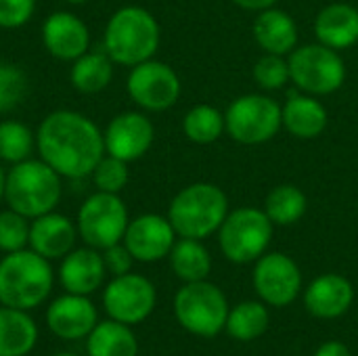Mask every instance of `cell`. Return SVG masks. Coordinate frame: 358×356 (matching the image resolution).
Masks as SVG:
<instances>
[{
    "mask_svg": "<svg viewBox=\"0 0 358 356\" xmlns=\"http://www.w3.org/2000/svg\"><path fill=\"white\" fill-rule=\"evenodd\" d=\"M128 208L117 193L96 191L78 210L76 227L82 241L94 250H107L124 239L128 229Z\"/></svg>",
    "mask_w": 358,
    "mask_h": 356,
    "instance_id": "ba28073f",
    "label": "cell"
},
{
    "mask_svg": "<svg viewBox=\"0 0 358 356\" xmlns=\"http://www.w3.org/2000/svg\"><path fill=\"white\" fill-rule=\"evenodd\" d=\"M38 342V327L27 311L0 308V356H25Z\"/></svg>",
    "mask_w": 358,
    "mask_h": 356,
    "instance_id": "cb8c5ba5",
    "label": "cell"
},
{
    "mask_svg": "<svg viewBox=\"0 0 358 356\" xmlns=\"http://www.w3.org/2000/svg\"><path fill=\"white\" fill-rule=\"evenodd\" d=\"M55 356H78V355H71V353H61V355H55Z\"/></svg>",
    "mask_w": 358,
    "mask_h": 356,
    "instance_id": "b9f144b4",
    "label": "cell"
},
{
    "mask_svg": "<svg viewBox=\"0 0 358 356\" xmlns=\"http://www.w3.org/2000/svg\"><path fill=\"white\" fill-rule=\"evenodd\" d=\"M254 287L264 302L273 306H287L302 290V273L289 256L273 252L258 258L254 269Z\"/></svg>",
    "mask_w": 358,
    "mask_h": 356,
    "instance_id": "4fadbf2b",
    "label": "cell"
},
{
    "mask_svg": "<svg viewBox=\"0 0 358 356\" xmlns=\"http://www.w3.org/2000/svg\"><path fill=\"white\" fill-rule=\"evenodd\" d=\"M315 356H352L350 350L346 348V344L338 342V340H331V342H325L319 346V350L315 353Z\"/></svg>",
    "mask_w": 358,
    "mask_h": 356,
    "instance_id": "74e56055",
    "label": "cell"
},
{
    "mask_svg": "<svg viewBox=\"0 0 358 356\" xmlns=\"http://www.w3.org/2000/svg\"><path fill=\"white\" fill-rule=\"evenodd\" d=\"M273 227L264 210L239 208L227 214L218 229L220 250L235 264L254 262L266 252L273 239Z\"/></svg>",
    "mask_w": 358,
    "mask_h": 356,
    "instance_id": "52a82bcc",
    "label": "cell"
},
{
    "mask_svg": "<svg viewBox=\"0 0 358 356\" xmlns=\"http://www.w3.org/2000/svg\"><path fill=\"white\" fill-rule=\"evenodd\" d=\"M88 356H136L138 342L132 329L120 321H103L88 334Z\"/></svg>",
    "mask_w": 358,
    "mask_h": 356,
    "instance_id": "484cf974",
    "label": "cell"
},
{
    "mask_svg": "<svg viewBox=\"0 0 358 356\" xmlns=\"http://www.w3.org/2000/svg\"><path fill=\"white\" fill-rule=\"evenodd\" d=\"M65 2H69V4H86L88 0H65Z\"/></svg>",
    "mask_w": 358,
    "mask_h": 356,
    "instance_id": "60d3db41",
    "label": "cell"
},
{
    "mask_svg": "<svg viewBox=\"0 0 358 356\" xmlns=\"http://www.w3.org/2000/svg\"><path fill=\"white\" fill-rule=\"evenodd\" d=\"M254 38L262 50L271 55H287L296 48L298 27L292 15L273 6L260 10L258 19L254 21Z\"/></svg>",
    "mask_w": 358,
    "mask_h": 356,
    "instance_id": "7402d4cb",
    "label": "cell"
},
{
    "mask_svg": "<svg viewBox=\"0 0 358 356\" xmlns=\"http://www.w3.org/2000/svg\"><path fill=\"white\" fill-rule=\"evenodd\" d=\"M36 149L63 178L76 180L92 174L105 155L101 128L84 113L57 109L48 113L36 130Z\"/></svg>",
    "mask_w": 358,
    "mask_h": 356,
    "instance_id": "6da1fadb",
    "label": "cell"
},
{
    "mask_svg": "<svg viewBox=\"0 0 358 356\" xmlns=\"http://www.w3.org/2000/svg\"><path fill=\"white\" fill-rule=\"evenodd\" d=\"M92 183L96 187V191L103 193H117L128 185L130 172H128V162L117 159L113 155H103L101 162L96 164V168L92 170Z\"/></svg>",
    "mask_w": 358,
    "mask_h": 356,
    "instance_id": "836d02e7",
    "label": "cell"
},
{
    "mask_svg": "<svg viewBox=\"0 0 358 356\" xmlns=\"http://www.w3.org/2000/svg\"><path fill=\"white\" fill-rule=\"evenodd\" d=\"M126 88L141 109L166 111L180 97V78L168 63L149 59L130 67Z\"/></svg>",
    "mask_w": 358,
    "mask_h": 356,
    "instance_id": "8fae6325",
    "label": "cell"
},
{
    "mask_svg": "<svg viewBox=\"0 0 358 356\" xmlns=\"http://www.w3.org/2000/svg\"><path fill=\"white\" fill-rule=\"evenodd\" d=\"M227 132L241 145H260L271 141L283 126L281 107L264 94H245L235 99L224 113Z\"/></svg>",
    "mask_w": 358,
    "mask_h": 356,
    "instance_id": "30bf717a",
    "label": "cell"
},
{
    "mask_svg": "<svg viewBox=\"0 0 358 356\" xmlns=\"http://www.w3.org/2000/svg\"><path fill=\"white\" fill-rule=\"evenodd\" d=\"M103 46L113 63L134 67L157 52L159 23L147 8L122 6L105 25Z\"/></svg>",
    "mask_w": 358,
    "mask_h": 356,
    "instance_id": "3957f363",
    "label": "cell"
},
{
    "mask_svg": "<svg viewBox=\"0 0 358 356\" xmlns=\"http://www.w3.org/2000/svg\"><path fill=\"white\" fill-rule=\"evenodd\" d=\"M29 218L15 210L0 212V252L10 254L29 245Z\"/></svg>",
    "mask_w": 358,
    "mask_h": 356,
    "instance_id": "d6a6232c",
    "label": "cell"
},
{
    "mask_svg": "<svg viewBox=\"0 0 358 356\" xmlns=\"http://www.w3.org/2000/svg\"><path fill=\"white\" fill-rule=\"evenodd\" d=\"M103 262H105L107 273H111L113 277H120V275H126L132 271L134 258H132L130 250L120 241V243L103 250Z\"/></svg>",
    "mask_w": 358,
    "mask_h": 356,
    "instance_id": "8d00e7d4",
    "label": "cell"
},
{
    "mask_svg": "<svg viewBox=\"0 0 358 356\" xmlns=\"http://www.w3.org/2000/svg\"><path fill=\"white\" fill-rule=\"evenodd\" d=\"M155 128L145 113L138 111H124L107 124L103 132L105 153L113 155L124 162L141 159L153 145Z\"/></svg>",
    "mask_w": 358,
    "mask_h": 356,
    "instance_id": "5bb4252c",
    "label": "cell"
},
{
    "mask_svg": "<svg viewBox=\"0 0 358 356\" xmlns=\"http://www.w3.org/2000/svg\"><path fill=\"white\" fill-rule=\"evenodd\" d=\"M254 80L264 90L283 88L287 84V80H289V63L283 59V55H271V52H266L254 65Z\"/></svg>",
    "mask_w": 358,
    "mask_h": 356,
    "instance_id": "e575fe53",
    "label": "cell"
},
{
    "mask_svg": "<svg viewBox=\"0 0 358 356\" xmlns=\"http://www.w3.org/2000/svg\"><path fill=\"white\" fill-rule=\"evenodd\" d=\"M27 92V76L15 65L0 61V113H8L21 105Z\"/></svg>",
    "mask_w": 358,
    "mask_h": 356,
    "instance_id": "1f68e13d",
    "label": "cell"
},
{
    "mask_svg": "<svg viewBox=\"0 0 358 356\" xmlns=\"http://www.w3.org/2000/svg\"><path fill=\"white\" fill-rule=\"evenodd\" d=\"M155 287L153 283L136 273H126L113 277L103 292L105 313L124 325H136L145 321L155 308Z\"/></svg>",
    "mask_w": 358,
    "mask_h": 356,
    "instance_id": "7c38bea8",
    "label": "cell"
},
{
    "mask_svg": "<svg viewBox=\"0 0 358 356\" xmlns=\"http://www.w3.org/2000/svg\"><path fill=\"white\" fill-rule=\"evenodd\" d=\"M99 315L88 296L67 294L50 302L46 313L48 329L61 340H82L96 327Z\"/></svg>",
    "mask_w": 358,
    "mask_h": 356,
    "instance_id": "e0dca14e",
    "label": "cell"
},
{
    "mask_svg": "<svg viewBox=\"0 0 358 356\" xmlns=\"http://www.w3.org/2000/svg\"><path fill=\"white\" fill-rule=\"evenodd\" d=\"M233 2L248 10H266V8H273L277 0H233Z\"/></svg>",
    "mask_w": 358,
    "mask_h": 356,
    "instance_id": "f35d334b",
    "label": "cell"
},
{
    "mask_svg": "<svg viewBox=\"0 0 358 356\" xmlns=\"http://www.w3.org/2000/svg\"><path fill=\"white\" fill-rule=\"evenodd\" d=\"M52 279L50 262L34 250L10 252L0 260V304L31 311L48 298Z\"/></svg>",
    "mask_w": 358,
    "mask_h": 356,
    "instance_id": "277c9868",
    "label": "cell"
},
{
    "mask_svg": "<svg viewBox=\"0 0 358 356\" xmlns=\"http://www.w3.org/2000/svg\"><path fill=\"white\" fill-rule=\"evenodd\" d=\"M36 10V0H0V27H23Z\"/></svg>",
    "mask_w": 358,
    "mask_h": 356,
    "instance_id": "d590c367",
    "label": "cell"
},
{
    "mask_svg": "<svg viewBox=\"0 0 358 356\" xmlns=\"http://www.w3.org/2000/svg\"><path fill=\"white\" fill-rule=\"evenodd\" d=\"M229 214L227 193L212 183H195L176 193L168 208V220L176 235L206 239L220 229Z\"/></svg>",
    "mask_w": 358,
    "mask_h": 356,
    "instance_id": "5b68a950",
    "label": "cell"
},
{
    "mask_svg": "<svg viewBox=\"0 0 358 356\" xmlns=\"http://www.w3.org/2000/svg\"><path fill=\"white\" fill-rule=\"evenodd\" d=\"M283 126L296 138H317L327 126V109L308 94H294L281 107Z\"/></svg>",
    "mask_w": 358,
    "mask_h": 356,
    "instance_id": "603a6c76",
    "label": "cell"
},
{
    "mask_svg": "<svg viewBox=\"0 0 358 356\" xmlns=\"http://www.w3.org/2000/svg\"><path fill=\"white\" fill-rule=\"evenodd\" d=\"M36 149V132L17 120L0 122V159L8 164H19L31 157Z\"/></svg>",
    "mask_w": 358,
    "mask_h": 356,
    "instance_id": "4dcf8cb0",
    "label": "cell"
},
{
    "mask_svg": "<svg viewBox=\"0 0 358 356\" xmlns=\"http://www.w3.org/2000/svg\"><path fill=\"white\" fill-rule=\"evenodd\" d=\"M61 260L63 262L59 266V281L67 294L90 296L103 285L107 269L101 250H94L90 245L78 250L73 248Z\"/></svg>",
    "mask_w": 358,
    "mask_h": 356,
    "instance_id": "ac0fdd59",
    "label": "cell"
},
{
    "mask_svg": "<svg viewBox=\"0 0 358 356\" xmlns=\"http://www.w3.org/2000/svg\"><path fill=\"white\" fill-rule=\"evenodd\" d=\"M317 40L334 50L348 48L358 42V8L346 2L325 6L315 21Z\"/></svg>",
    "mask_w": 358,
    "mask_h": 356,
    "instance_id": "44dd1931",
    "label": "cell"
},
{
    "mask_svg": "<svg viewBox=\"0 0 358 356\" xmlns=\"http://www.w3.org/2000/svg\"><path fill=\"white\" fill-rule=\"evenodd\" d=\"M42 44L59 61H76L90 48L88 25L69 10H57L42 23Z\"/></svg>",
    "mask_w": 358,
    "mask_h": 356,
    "instance_id": "2e32d148",
    "label": "cell"
},
{
    "mask_svg": "<svg viewBox=\"0 0 358 356\" xmlns=\"http://www.w3.org/2000/svg\"><path fill=\"white\" fill-rule=\"evenodd\" d=\"M289 80L308 94H331L346 80V65L338 50L325 44L294 48L289 59Z\"/></svg>",
    "mask_w": 358,
    "mask_h": 356,
    "instance_id": "9c48e42d",
    "label": "cell"
},
{
    "mask_svg": "<svg viewBox=\"0 0 358 356\" xmlns=\"http://www.w3.org/2000/svg\"><path fill=\"white\" fill-rule=\"evenodd\" d=\"M63 195V176L44 159H23L6 172L4 201L10 210L34 220L52 212Z\"/></svg>",
    "mask_w": 358,
    "mask_h": 356,
    "instance_id": "7a4b0ae2",
    "label": "cell"
},
{
    "mask_svg": "<svg viewBox=\"0 0 358 356\" xmlns=\"http://www.w3.org/2000/svg\"><path fill=\"white\" fill-rule=\"evenodd\" d=\"M352 300H355L352 283L336 273L317 277L304 294V304L308 313L319 319L342 317L350 308Z\"/></svg>",
    "mask_w": 358,
    "mask_h": 356,
    "instance_id": "ffe728a7",
    "label": "cell"
},
{
    "mask_svg": "<svg viewBox=\"0 0 358 356\" xmlns=\"http://www.w3.org/2000/svg\"><path fill=\"white\" fill-rule=\"evenodd\" d=\"M76 239V222L55 210L34 218L29 225V250H34L46 260L65 258L73 250Z\"/></svg>",
    "mask_w": 358,
    "mask_h": 356,
    "instance_id": "d6986e66",
    "label": "cell"
},
{
    "mask_svg": "<svg viewBox=\"0 0 358 356\" xmlns=\"http://www.w3.org/2000/svg\"><path fill=\"white\" fill-rule=\"evenodd\" d=\"M174 315L189 334L214 338L227 325L229 304L220 287L203 279L185 283L178 290L174 298Z\"/></svg>",
    "mask_w": 358,
    "mask_h": 356,
    "instance_id": "8992f818",
    "label": "cell"
},
{
    "mask_svg": "<svg viewBox=\"0 0 358 356\" xmlns=\"http://www.w3.org/2000/svg\"><path fill=\"white\" fill-rule=\"evenodd\" d=\"M4 185H6V172L0 166V199H4Z\"/></svg>",
    "mask_w": 358,
    "mask_h": 356,
    "instance_id": "ab89813d",
    "label": "cell"
},
{
    "mask_svg": "<svg viewBox=\"0 0 358 356\" xmlns=\"http://www.w3.org/2000/svg\"><path fill=\"white\" fill-rule=\"evenodd\" d=\"M71 86L84 94L103 92L113 80V61L103 50H88L71 63Z\"/></svg>",
    "mask_w": 358,
    "mask_h": 356,
    "instance_id": "d4e9b609",
    "label": "cell"
},
{
    "mask_svg": "<svg viewBox=\"0 0 358 356\" xmlns=\"http://www.w3.org/2000/svg\"><path fill=\"white\" fill-rule=\"evenodd\" d=\"M182 130L191 143L210 145L222 136V132L227 130V124H224V115L216 107L195 105L193 109L187 111L182 120Z\"/></svg>",
    "mask_w": 358,
    "mask_h": 356,
    "instance_id": "f1b7e54d",
    "label": "cell"
},
{
    "mask_svg": "<svg viewBox=\"0 0 358 356\" xmlns=\"http://www.w3.org/2000/svg\"><path fill=\"white\" fill-rule=\"evenodd\" d=\"M308 201L302 189L296 185H279L275 187L264 201V212L271 218L273 225H294L306 214Z\"/></svg>",
    "mask_w": 358,
    "mask_h": 356,
    "instance_id": "83f0119b",
    "label": "cell"
},
{
    "mask_svg": "<svg viewBox=\"0 0 358 356\" xmlns=\"http://www.w3.org/2000/svg\"><path fill=\"white\" fill-rule=\"evenodd\" d=\"M174 227L159 214H143L128 222L122 243L138 262H157L170 256L174 241Z\"/></svg>",
    "mask_w": 358,
    "mask_h": 356,
    "instance_id": "9a60e30c",
    "label": "cell"
},
{
    "mask_svg": "<svg viewBox=\"0 0 358 356\" xmlns=\"http://www.w3.org/2000/svg\"><path fill=\"white\" fill-rule=\"evenodd\" d=\"M268 311L260 302H243L229 311L227 332L241 342H250L260 338L268 329Z\"/></svg>",
    "mask_w": 358,
    "mask_h": 356,
    "instance_id": "f546056e",
    "label": "cell"
},
{
    "mask_svg": "<svg viewBox=\"0 0 358 356\" xmlns=\"http://www.w3.org/2000/svg\"><path fill=\"white\" fill-rule=\"evenodd\" d=\"M170 266L178 279L185 283L203 281L212 271L210 252L201 245V239L182 237L170 250Z\"/></svg>",
    "mask_w": 358,
    "mask_h": 356,
    "instance_id": "4316f807",
    "label": "cell"
}]
</instances>
